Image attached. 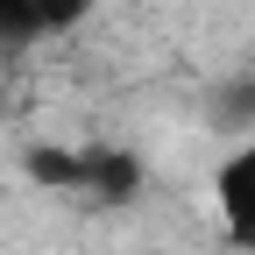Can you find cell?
<instances>
[{
	"instance_id": "obj_3",
	"label": "cell",
	"mask_w": 255,
	"mask_h": 255,
	"mask_svg": "<svg viewBox=\"0 0 255 255\" xmlns=\"http://www.w3.org/2000/svg\"><path fill=\"white\" fill-rule=\"evenodd\" d=\"M206 114H213V128H227V135H255V71L227 78V85L206 100Z\"/></svg>"
},
{
	"instance_id": "obj_1",
	"label": "cell",
	"mask_w": 255,
	"mask_h": 255,
	"mask_svg": "<svg viewBox=\"0 0 255 255\" xmlns=\"http://www.w3.org/2000/svg\"><path fill=\"white\" fill-rule=\"evenodd\" d=\"M213 199H220V220L241 248H255V135H241V149L213 170Z\"/></svg>"
},
{
	"instance_id": "obj_2",
	"label": "cell",
	"mask_w": 255,
	"mask_h": 255,
	"mask_svg": "<svg viewBox=\"0 0 255 255\" xmlns=\"http://www.w3.org/2000/svg\"><path fill=\"white\" fill-rule=\"evenodd\" d=\"M92 0H0V43H43L64 36Z\"/></svg>"
}]
</instances>
